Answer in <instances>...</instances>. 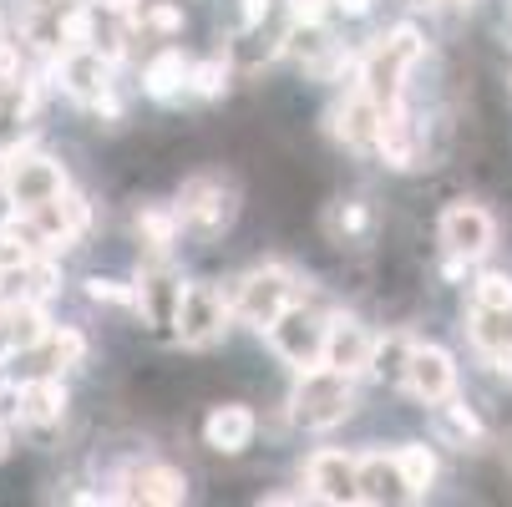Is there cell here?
Masks as SVG:
<instances>
[{"label":"cell","instance_id":"1","mask_svg":"<svg viewBox=\"0 0 512 507\" xmlns=\"http://www.w3.org/2000/svg\"><path fill=\"white\" fill-rule=\"evenodd\" d=\"M355 396H350V376L330 371V366H310L295 386V421L310 431H330L350 416Z\"/></svg>","mask_w":512,"mask_h":507},{"label":"cell","instance_id":"2","mask_svg":"<svg viewBox=\"0 0 512 507\" xmlns=\"http://www.w3.org/2000/svg\"><path fill=\"white\" fill-rule=\"evenodd\" d=\"M416 56H421V36H416L411 26L381 36V41L371 46V56H365V87H360V92L371 97L376 107L401 102V77L416 66Z\"/></svg>","mask_w":512,"mask_h":507},{"label":"cell","instance_id":"3","mask_svg":"<svg viewBox=\"0 0 512 507\" xmlns=\"http://www.w3.org/2000/svg\"><path fill=\"white\" fill-rule=\"evenodd\" d=\"M173 325L188 345H208V340H218L229 330V300L218 295L213 284H188V289H178Z\"/></svg>","mask_w":512,"mask_h":507},{"label":"cell","instance_id":"4","mask_svg":"<svg viewBox=\"0 0 512 507\" xmlns=\"http://www.w3.org/2000/svg\"><path fill=\"white\" fill-rule=\"evenodd\" d=\"M295 279H289L284 269H254V274H244L239 279V315L249 320V325H259V330H269L289 305H295Z\"/></svg>","mask_w":512,"mask_h":507},{"label":"cell","instance_id":"5","mask_svg":"<svg viewBox=\"0 0 512 507\" xmlns=\"http://www.w3.org/2000/svg\"><path fill=\"white\" fill-rule=\"evenodd\" d=\"M269 340H274V350L289 360V366H300V371H310V366H320V360H325V320L310 315V310L289 305L269 325Z\"/></svg>","mask_w":512,"mask_h":507},{"label":"cell","instance_id":"6","mask_svg":"<svg viewBox=\"0 0 512 507\" xmlns=\"http://www.w3.org/2000/svg\"><path fill=\"white\" fill-rule=\"evenodd\" d=\"M178 219L193 224V229H203V234H218V229L234 219V188L224 178H213V173L188 178L183 193H178Z\"/></svg>","mask_w":512,"mask_h":507},{"label":"cell","instance_id":"7","mask_svg":"<svg viewBox=\"0 0 512 507\" xmlns=\"http://www.w3.org/2000/svg\"><path fill=\"white\" fill-rule=\"evenodd\" d=\"M401 381H406L411 396H421L426 406L452 401V391H457L452 355H447V350H436V345H411V350H406V371H401Z\"/></svg>","mask_w":512,"mask_h":507},{"label":"cell","instance_id":"8","mask_svg":"<svg viewBox=\"0 0 512 507\" xmlns=\"http://www.w3.org/2000/svg\"><path fill=\"white\" fill-rule=\"evenodd\" d=\"M6 193H11L16 208L31 213V208H41V203H51V198L66 193V173L51 158H16L11 173H6Z\"/></svg>","mask_w":512,"mask_h":507},{"label":"cell","instance_id":"9","mask_svg":"<svg viewBox=\"0 0 512 507\" xmlns=\"http://www.w3.org/2000/svg\"><path fill=\"white\" fill-rule=\"evenodd\" d=\"M371 330H365L360 320H330L325 325V366L330 371H345V376H355V371H371Z\"/></svg>","mask_w":512,"mask_h":507},{"label":"cell","instance_id":"10","mask_svg":"<svg viewBox=\"0 0 512 507\" xmlns=\"http://www.w3.org/2000/svg\"><path fill=\"white\" fill-rule=\"evenodd\" d=\"M442 239H447V249L452 254H462V259H477V254H487L492 249V219L477 208V203H452L447 213H442Z\"/></svg>","mask_w":512,"mask_h":507},{"label":"cell","instance_id":"11","mask_svg":"<svg viewBox=\"0 0 512 507\" xmlns=\"http://www.w3.org/2000/svg\"><path fill=\"white\" fill-rule=\"evenodd\" d=\"M310 497L320 502H355V462L345 452H315L305 467Z\"/></svg>","mask_w":512,"mask_h":507},{"label":"cell","instance_id":"12","mask_svg":"<svg viewBox=\"0 0 512 507\" xmlns=\"http://www.w3.org/2000/svg\"><path fill=\"white\" fill-rule=\"evenodd\" d=\"M203 437H208V447L213 452H244L249 442H254V411L249 406H239V401H229V406H213L208 411V421H203Z\"/></svg>","mask_w":512,"mask_h":507},{"label":"cell","instance_id":"13","mask_svg":"<svg viewBox=\"0 0 512 507\" xmlns=\"http://www.w3.org/2000/svg\"><path fill=\"white\" fill-rule=\"evenodd\" d=\"M391 492H406L396 457H360L355 462V502H386Z\"/></svg>","mask_w":512,"mask_h":507},{"label":"cell","instance_id":"14","mask_svg":"<svg viewBox=\"0 0 512 507\" xmlns=\"http://www.w3.org/2000/svg\"><path fill=\"white\" fill-rule=\"evenodd\" d=\"M61 82H66V92H77V97H97L102 102V92H107V66H102V56L97 51H66V61H61Z\"/></svg>","mask_w":512,"mask_h":507},{"label":"cell","instance_id":"15","mask_svg":"<svg viewBox=\"0 0 512 507\" xmlns=\"http://www.w3.org/2000/svg\"><path fill=\"white\" fill-rule=\"evenodd\" d=\"M376 127H381V107L371 97H350L340 112H335V132L350 142V148H365V142H376Z\"/></svg>","mask_w":512,"mask_h":507},{"label":"cell","instance_id":"16","mask_svg":"<svg viewBox=\"0 0 512 507\" xmlns=\"http://www.w3.org/2000/svg\"><path fill=\"white\" fill-rule=\"evenodd\" d=\"M16 401H21V416H26L31 426H56L61 411H66V391H61L56 381H26Z\"/></svg>","mask_w":512,"mask_h":507},{"label":"cell","instance_id":"17","mask_svg":"<svg viewBox=\"0 0 512 507\" xmlns=\"http://www.w3.org/2000/svg\"><path fill=\"white\" fill-rule=\"evenodd\" d=\"M127 497H137V502H183L188 482L173 467H142V472H132V492Z\"/></svg>","mask_w":512,"mask_h":507},{"label":"cell","instance_id":"18","mask_svg":"<svg viewBox=\"0 0 512 507\" xmlns=\"http://www.w3.org/2000/svg\"><path fill=\"white\" fill-rule=\"evenodd\" d=\"M178 289L183 284H173V274H148V279H142V310H148V320L153 325H173V305H178Z\"/></svg>","mask_w":512,"mask_h":507},{"label":"cell","instance_id":"19","mask_svg":"<svg viewBox=\"0 0 512 507\" xmlns=\"http://www.w3.org/2000/svg\"><path fill=\"white\" fill-rule=\"evenodd\" d=\"M396 472H401V487H406L411 497H421V492L436 482V457H431L426 447H401V452H396Z\"/></svg>","mask_w":512,"mask_h":507},{"label":"cell","instance_id":"20","mask_svg":"<svg viewBox=\"0 0 512 507\" xmlns=\"http://www.w3.org/2000/svg\"><path fill=\"white\" fill-rule=\"evenodd\" d=\"M142 82H148L153 97H173V92L188 82V61H183V51H163V56H153V61H148V77H142Z\"/></svg>","mask_w":512,"mask_h":507},{"label":"cell","instance_id":"21","mask_svg":"<svg viewBox=\"0 0 512 507\" xmlns=\"http://www.w3.org/2000/svg\"><path fill=\"white\" fill-rule=\"evenodd\" d=\"M406 350H411V345H406L401 335L376 340V345H371V371H376V376H396V381H401V371H406Z\"/></svg>","mask_w":512,"mask_h":507},{"label":"cell","instance_id":"22","mask_svg":"<svg viewBox=\"0 0 512 507\" xmlns=\"http://www.w3.org/2000/svg\"><path fill=\"white\" fill-rule=\"evenodd\" d=\"M137 229H142V239H148L153 249H163V244L173 239V229H178V208H173V213H168V208H148V213L137 219Z\"/></svg>","mask_w":512,"mask_h":507},{"label":"cell","instance_id":"23","mask_svg":"<svg viewBox=\"0 0 512 507\" xmlns=\"http://www.w3.org/2000/svg\"><path fill=\"white\" fill-rule=\"evenodd\" d=\"M188 82H193V92L218 97V92L229 87V66H224V61H203V66H193V71H188Z\"/></svg>","mask_w":512,"mask_h":507},{"label":"cell","instance_id":"24","mask_svg":"<svg viewBox=\"0 0 512 507\" xmlns=\"http://www.w3.org/2000/svg\"><path fill=\"white\" fill-rule=\"evenodd\" d=\"M56 31H61V41H66L71 51H82V46H92V11H66Z\"/></svg>","mask_w":512,"mask_h":507},{"label":"cell","instance_id":"25","mask_svg":"<svg viewBox=\"0 0 512 507\" xmlns=\"http://www.w3.org/2000/svg\"><path fill=\"white\" fill-rule=\"evenodd\" d=\"M477 305H512V279L507 274H482L477 279Z\"/></svg>","mask_w":512,"mask_h":507},{"label":"cell","instance_id":"26","mask_svg":"<svg viewBox=\"0 0 512 507\" xmlns=\"http://www.w3.org/2000/svg\"><path fill=\"white\" fill-rule=\"evenodd\" d=\"M82 335L77 330H61V335H51V360H56V366H71V360H82Z\"/></svg>","mask_w":512,"mask_h":507},{"label":"cell","instance_id":"27","mask_svg":"<svg viewBox=\"0 0 512 507\" xmlns=\"http://www.w3.org/2000/svg\"><path fill=\"white\" fill-rule=\"evenodd\" d=\"M148 26L163 31V36H173V31H183V11H173V6H153V11H148Z\"/></svg>","mask_w":512,"mask_h":507},{"label":"cell","instance_id":"28","mask_svg":"<svg viewBox=\"0 0 512 507\" xmlns=\"http://www.w3.org/2000/svg\"><path fill=\"white\" fill-rule=\"evenodd\" d=\"M92 300H107V305H127L132 300V289L112 284V279H92Z\"/></svg>","mask_w":512,"mask_h":507},{"label":"cell","instance_id":"29","mask_svg":"<svg viewBox=\"0 0 512 507\" xmlns=\"http://www.w3.org/2000/svg\"><path fill=\"white\" fill-rule=\"evenodd\" d=\"M452 421H457V426L467 431V437H477V431H482V426H477V416H472L467 406H452Z\"/></svg>","mask_w":512,"mask_h":507},{"label":"cell","instance_id":"30","mask_svg":"<svg viewBox=\"0 0 512 507\" xmlns=\"http://www.w3.org/2000/svg\"><path fill=\"white\" fill-rule=\"evenodd\" d=\"M340 11L345 16H365V11H371V0H340Z\"/></svg>","mask_w":512,"mask_h":507},{"label":"cell","instance_id":"31","mask_svg":"<svg viewBox=\"0 0 512 507\" xmlns=\"http://www.w3.org/2000/svg\"><path fill=\"white\" fill-rule=\"evenodd\" d=\"M264 11H269V0H244V16H249V21H259Z\"/></svg>","mask_w":512,"mask_h":507},{"label":"cell","instance_id":"32","mask_svg":"<svg viewBox=\"0 0 512 507\" xmlns=\"http://www.w3.org/2000/svg\"><path fill=\"white\" fill-rule=\"evenodd\" d=\"M11 452V431H6V421H0V457Z\"/></svg>","mask_w":512,"mask_h":507}]
</instances>
